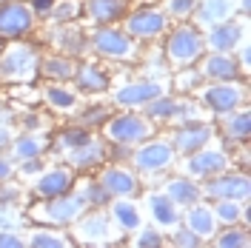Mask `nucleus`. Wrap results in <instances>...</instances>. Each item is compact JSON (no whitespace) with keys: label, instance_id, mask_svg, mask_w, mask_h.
I'll return each mask as SVG.
<instances>
[{"label":"nucleus","instance_id":"nucleus-15","mask_svg":"<svg viewBox=\"0 0 251 248\" xmlns=\"http://www.w3.org/2000/svg\"><path fill=\"white\" fill-rule=\"evenodd\" d=\"M80 223L77 228H75V237H77L80 243H106L109 240V214H103V211H92V214H80Z\"/></svg>","mask_w":251,"mask_h":248},{"label":"nucleus","instance_id":"nucleus-19","mask_svg":"<svg viewBox=\"0 0 251 248\" xmlns=\"http://www.w3.org/2000/svg\"><path fill=\"white\" fill-rule=\"evenodd\" d=\"M186 228L194 231L200 240H211L217 234V217H214V211L208 205L191 202V208H188V214H186Z\"/></svg>","mask_w":251,"mask_h":248},{"label":"nucleus","instance_id":"nucleus-29","mask_svg":"<svg viewBox=\"0 0 251 248\" xmlns=\"http://www.w3.org/2000/svg\"><path fill=\"white\" fill-rule=\"evenodd\" d=\"M37 72H43V74L51 77V80H72L75 72H77V66H75L72 57H46V60L40 63Z\"/></svg>","mask_w":251,"mask_h":248},{"label":"nucleus","instance_id":"nucleus-2","mask_svg":"<svg viewBox=\"0 0 251 248\" xmlns=\"http://www.w3.org/2000/svg\"><path fill=\"white\" fill-rule=\"evenodd\" d=\"M83 208H86L83 194L66 191L60 197H49V202L37 205V208L31 211V217L40 220V223H51V225H66V223H75V220L83 214Z\"/></svg>","mask_w":251,"mask_h":248},{"label":"nucleus","instance_id":"nucleus-48","mask_svg":"<svg viewBox=\"0 0 251 248\" xmlns=\"http://www.w3.org/2000/svg\"><path fill=\"white\" fill-rule=\"evenodd\" d=\"M40 157H29V160H23V174H34V171H40Z\"/></svg>","mask_w":251,"mask_h":248},{"label":"nucleus","instance_id":"nucleus-34","mask_svg":"<svg viewBox=\"0 0 251 248\" xmlns=\"http://www.w3.org/2000/svg\"><path fill=\"white\" fill-rule=\"evenodd\" d=\"M26 246H31V248H66L69 240L60 237V234H54V231H34L26 240Z\"/></svg>","mask_w":251,"mask_h":248},{"label":"nucleus","instance_id":"nucleus-5","mask_svg":"<svg viewBox=\"0 0 251 248\" xmlns=\"http://www.w3.org/2000/svg\"><path fill=\"white\" fill-rule=\"evenodd\" d=\"M92 46L97 54L103 57H111V60H131L137 54V49L131 43V34L120 29H111V26H103V29L94 31Z\"/></svg>","mask_w":251,"mask_h":248},{"label":"nucleus","instance_id":"nucleus-17","mask_svg":"<svg viewBox=\"0 0 251 248\" xmlns=\"http://www.w3.org/2000/svg\"><path fill=\"white\" fill-rule=\"evenodd\" d=\"M72 186H75L72 171L69 169H51V171H43V174L37 177L34 191L49 200V197H60V194H66V191H72Z\"/></svg>","mask_w":251,"mask_h":248},{"label":"nucleus","instance_id":"nucleus-52","mask_svg":"<svg viewBox=\"0 0 251 248\" xmlns=\"http://www.w3.org/2000/svg\"><path fill=\"white\" fill-rule=\"evenodd\" d=\"M0 3H6V0H0Z\"/></svg>","mask_w":251,"mask_h":248},{"label":"nucleus","instance_id":"nucleus-35","mask_svg":"<svg viewBox=\"0 0 251 248\" xmlns=\"http://www.w3.org/2000/svg\"><path fill=\"white\" fill-rule=\"evenodd\" d=\"M83 194V200H86V205H92V208H100V205H106V202L111 200V194L103 188V183L97 180V183H89V186L80 191Z\"/></svg>","mask_w":251,"mask_h":248},{"label":"nucleus","instance_id":"nucleus-51","mask_svg":"<svg viewBox=\"0 0 251 248\" xmlns=\"http://www.w3.org/2000/svg\"><path fill=\"white\" fill-rule=\"evenodd\" d=\"M240 9H243V12L249 15V0H240Z\"/></svg>","mask_w":251,"mask_h":248},{"label":"nucleus","instance_id":"nucleus-26","mask_svg":"<svg viewBox=\"0 0 251 248\" xmlns=\"http://www.w3.org/2000/svg\"><path fill=\"white\" fill-rule=\"evenodd\" d=\"M226 137L231 140V143H249L251 137V117H249V111H228V117H226Z\"/></svg>","mask_w":251,"mask_h":248},{"label":"nucleus","instance_id":"nucleus-30","mask_svg":"<svg viewBox=\"0 0 251 248\" xmlns=\"http://www.w3.org/2000/svg\"><path fill=\"white\" fill-rule=\"evenodd\" d=\"M211 240L220 248H249L251 246V237L246 234V228H237V223H234V228H228V231H223V234L217 231Z\"/></svg>","mask_w":251,"mask_h":248},{"label":"nucleus","instance_id":"nucleus-21","mask_svg":"<svg viewBox=\"0 0 251 248\" xmlns=\"http://www.w3.org/2000/svg\"><path fill=\"white\" fill-rule=\"evenodd\" d=\"M166 197L174 205H191V202H200L203 197V188L197 186L191 177H174L166 183Z\"/></svg>","mask_w":251,"mask_h":248},{"label":"nucleus","instance_id":"nucleus-50","mask_svg":"<svg viewBox=\"0 0 251 248\" xmlns=\"http://www.w3.org/2000/svg\"><path fill=\"white\" fill-rule=\"evenodd\" d=\"M240 60H243V66H249V43L240 49Z\"/></svg>","mask_w":251,"mask_h":248},{"label":"nucleus","instance_id":"nucleus-27","mask_svg":"<svg viewBox=\"0 0 251 248\" xmlns=\"http://www.w3.org/2000/svg\"><path fill=\"white\" fill-rule=\"evenodd\" d=\"M75 80H77V86L83 92H106L109 89V77H106V72L103 69H97V66H83L75 72Z\"/></svg>","mask_w":251,"mask_h":248},{"label":"nucleus","instance_id":"nucleus-42","mask_svg":"<svg viewBox=\"0 0 251 248\" xmlns=\"http://www.w3.org/2000/svg\"><path fill=\"white\" fill-rule=\"evenodd\" d=\"M20 223V214H17L12 205H0V228H15Z\"/></svg>","mask_w":251,"mask_h":248},{"label":"nucleus","instance_id":"nucleus-7","mask_svg":"<svg viewBox=\"0 0 251 248\" xmlns=\"http://www.w3.org/2000/svg\"><path fill=\"white\" fill-rule=\"evenodd\" d=\"M203 103H205V109L217 111V114H228V111L240 109L246 103V89L234 86V80H228V83H211L203 92Z\"/></svg>","mask_w":251,"mask_h":248},{"label":"nucleus","instance_id":"nucleus-43","mask_svg":"<svg viewBox=\"0 0 251 248\" xmlns=\"http://www.w3.org/2000/svg\"><path fill=\"white\" fill-rule=\"evenodd\" d=\"M174 243H177V246L194 248V246H200L203 240H200V237H197L194 231H188V228H180V231H174Z\"/></svg>","mask_w":251,"mask_h":248},{"label":"nucleus","instance_id":"nucleus-4","mask_svg":"<svg viewBox=\"0 0 251 248\" xmlns=\"http://www.w3.org/2000/svg\"><path fill=\"white\" fill-rule=\"evenodd\" d=\"M166 51H169L172 63L188 66V63H194V60L203 57L205 37L200 34V29H194V26H180V29L172 31V37H169V43H166Z\"/></svg>","mask_w":251,"mask_h":248},{"label":"nucleus","instance_id":"nucleus-8","mask_svg":"<svg viewBox=\"0 0 251 248\" xmlns=\"http://www.w3.org/2000/svg\"><path fill=\"white\" fill-rule=\"evenodd\" d=\"M31 26H34V12L29 6L15 0L0 3V37H20L31 31Z\"/></svg>","mask_w":251,"mask_h":248},{"label":"nucleus","instance_id":"nucleus-41","mask_svg":"<svg viewBox=\"0 0 251 248\" xmlns=\"http://www.w3.org/2000/svg\"><path fill=\"white\" fill-rule=\"evenodd\" d=\"M26 240L17 237L15 228H0V248H23Z\"/></svg>","mask_w":251,"mask_h":248},{"label":"nucleus","instance_id":"nucleus-39","mask_svg":"<svg viewBox=\"0 0 251 248\" xmlns=\"http://www.w3.org/2000/svg\"><path fill=\"white\" fill-rule=\"evenodd\" d=\"M80 12V6L77 3H72V0H66V3H54L51 6V20H57V23H63V20H69V17H77Z\"/></svg>","mask_w":251,"mask_h":248},{"label":"nucleus","instance_id":"nucleus-24","mask_svg":"<svg viewBox=\"0 0 251 248\" xmlns=\"http://www.w3.org/2000/svg\"><path fill=\"white\" fill-rule=\"evenodd\" d=\"M183 111H186V103L169 97L166 92L146 103V117H149V120H174V117H180Z\"/></svg>","mask_w":251,"mask_h":248},{"label":"nucleus","instance_id":"nucleus-10","mask_svg":"<svg viewBox=\"0 0 251 248\" xmlns=\"http://www.w3.org/2000/svg\"><path fill=\"white\" fill-rule=\"evenodd\" d=\"M228 169V157L223 149H197L194 154H188V163H186V171L191 177H211V174H220V171Z\"/></svg>","mask_w":251,"mask_h":248},{"label":"nucleus","instance_id":"nucleus-16","mask_svg":"<svg viewBox=\"0 0 251 248\" xmlns=\"http://www.w3.org/2000/svg\"><path fill=\"white\" fill-rule=\"evenodd\" d=\"M240 74V63L228 54V51H214L208 54L203 63V77L214 80V83H228V80H237Z\"/></svg>","mask_w":251,"mask_h":248},{"label":"nucleus","instance_id":"nucleus-49","mask_svg":"<svg viewBox=\"0 0 251 248\" xmlns=\"http://www.w3.org/2000/svg\"><path fill=\"white\" fill-rule=\"evenodd\" d=\"M9 177H12V166L0 157V183H3V180H9Z\"/></svg>","mask_w":251,"mask_h":248},{"label":"nucleus","instance_id":"nucleus-22","mask_svg":"<svg viewBox=\"0 0 251 248\" xmlns=\"http://www.w3.org/2000/svg\"><path fill=\"white\" fill-rule=\"evenodd\" d=\"M69 154V163L75 166V169H89V166H97V163H103V157H106V146L100 143V140H86L83 146L77 149H72V151H66Z\"/></svg>","mask_w":251,"mask_h":248},{"label":"nucleus","instance_id":"nucleus-36","mask_svg":"<svg viewBox=\"0 0 251 248\" xmlns=\"http://www.w3.org/2000/svg\"><path fill=\"white\" fill-rule=\"evenodd\" d=\"M86 140H92V134L86 131V128H66V131H60V137H57V143H60V149H66V151H72V149H77V146H83Z\"/></svg>","mask_w":251,"mask_h":248},{"label":"nucleus","instance_id":"nucleus-9","mask_svg":"<svg viewBox=\"0 0 251 248\" xmlns=\"http://www.w3.org/2000/svg\"><path fill=\"white\" fill-rule=\"evenodd\" d=\"M174 163V146L169 143H143L140 149L134 151V166L143 174H157V171L172 169Z\"/></svg>","mask_w":251,"mask_h":248},{"label":"nucleus","instance_id":"nucleus-31","mask_svg":"<svg viewBox=\"0 0 251 248\" xmlns=\"http://www.w3.org/2000/svg\"><path fill=\"white\" fill-rule=\"evenodd\" d=\"M46 100L54 106V109H63V111H69V109L77 106V94L69 92V89H63V86H49L46 89Z\"/></svg>","mask_w":251,"mask_h":248},{"label":"nucleus","instance_id":"nucleus-6","mask_svg":"<svg viewBox=\"0 0 251 248\" xmlns=\"http://www.w3.org/2000/svg\"><path fill=\"white\" fill-rule=\"evenodd\" d=\"M205 197L211 200H246L249 197V177L246 174H211L203 188Z\"/></svg>","mask_w":251,"mask_h":248},{"label":"nucleus","instance_id":"nucleus-23","mask_svg":"<svg viewBox=\"0 0 251 248\" xmlns=\"http://www.w3.org/2000/svg\"><path fill=\"white\" fill-rule=\"evenodd\" d=\"M86 12H89V17H92V23L106 26V23H114V20L123 17L126 0H89Z\"/></svg>","mask_w":251,"mask_h":248},{"label":"nucleus","instance_id":"nucleus-11","mask_svg":"<svg viewBox=\"0 0 251 248\" xmlns=\"http://www.w3.org/2000/svg\"><path fill=\"white\" fill-rule=\"evenodd\" d=\"M163 29H166V15L157 9H140V12L128 15V20H126V31L131 37H143V40L157 37Z\"/></svg>","mask_w":251,"mask_h":248},{"label":"nucleus","instance_id":"nucleus-40","mask_svg":"<svg viewBox=\"0 0 251 248\" xmlns=\"http://www.w3.org/2000/svg\"><path fill=\"white\" fill-rule=\"evenodd\" d=\"M134 246L157 248V246H163V237H160V231H154V228H143V231L137 234V240H134Z\"/></svg>","mask_w":251,"mask_h":248},{"label":"nucleus","instance_id":"nucleus-20","mask_svg":"<svg viewBox=\"0 0 251 248\" xmlns=\"http://www.w3.org/2000/svg\"><path fill=\"white\" fill-rule=\"evenodd\" d=\"M234 15V0H203L194 6V17L200 26H214Z\"/></svg>","mask_w":251,"mask_h":248},{"label":"nucleus","instance_id":"nucleus-44","mask_svg":"<svg viewBox=\"0 0 251 248\" xmlns=\"http://www.w3.org/2000/svg\"><path fill=\"white\" fill-rule=\"evenodd\" d=\"M54 3H57V0H31V3H29V9L34 12V15H49Z\"/></svg>","mask_w":251,"mask_h":248},{"label":"nucleus","instance_id":"nucleus-13","mask_svg":"<svg viewBox=\"0 0 251 248\" xmlns=\"http://www.w3.org/2000/svg\"><path fill=\"white\" fill-rule=\"evenodd\" d=\"M163 92L166 89L160 83H154V80H140V83H126V86H120L114 92V100L120 106H146L149 100L160 97Z\"/></svg>","mask_w":251,"mask_h":248},{"label":"nucleus","instance_id":"nucleus-28","mask_svg":"<svg viewBox=\"0 0 251 248\" xmlns=\"http://www.w3.org/2000/svg\"><path fill=\"white\" fill-rule=\"evenodd\" d=\"M111 217L117 220V225L126 228V231L140 228V211H137V205H134V202H128L126 197H117L114 208H111Z\"/></svg>","mask_w":251,"mask_h":248},{"label":"nucleus","instance_id":"nucleus-32","mask_svg":"<svg viewBox=\"0 0 251 248\" xmlns=\"http://www.w3.org/2000/svg\"><path fill=\"white\" fill-rule=\"evenodd\" d=\"M40 151H43V143L37 134H23V137L15 140V157H20V160L40 157Z\"/></svg>","mask_w":251,"mask_h":248},{"label":"nucleus","instance_id":"nucleus-33","mask_svg":"<svg viewBox=\"0 0 251 248\" xmlns=\"http://www.w3.org/2000/svg\"><path fill=\"white\" fill-rule=\"evenodd\" d=\"M214 217H217V223L234 225L237 220L243 217V205H240V200H217V205H214Z\"/></svg>","mask_w":251,"mask_h":248},{"label":"nucleus","instance_id":"nucleus-3","mask_svg":"<svg viewBox=\"0 0 251 248\" xmlns=\"http://www.w3.org/2000/svg\"><path fill=\"white\" fill-rule=\"evenodd\" d=\"M154 134V125L149 117H140V114H120V117H111L106 123V137L117 146H134V143H143Z\"/></svg>","mask_w":251,"mask_h":248},{"label":"nucleus","instance_id":"nucleus-38","mask_svg":"<svg viewBox=\"0 0 251 248\" xmlns=\"http://www.w3.org/2000/svg\"><path fill=\"white\" fill-rule=\"evenodd\" d=\"M197 0H166V12L172 17H191Z\"/></svg>","mask_w":251,"mask_h":248},{"label":"nucleus","instance_id":"nucleus-47","mask_svg":"<svg viewBox=\"0 0 251 248\" xmlns=\"http://www.w3.org/2000/svg\"><path fill=\"white\" fill-rule=\"evenodd\" d=\"M12 140H15V134H12L6 125H0V151H6V149L12 146Z\"/></svg>","mask_w":251,"mask_h":248},{"label":"nucleus","instance_id":"nucleus-14","mask_svg":"<svg viewBox=\"0 0 251 248\" xmlns=\"http://www.w3.org/2000/svg\"><path fill=\"white\" fill-rule=\"evenodd\" d=\"M208 140H214L211 125H205V123H188V125H183V128L174 134V151L194 154L197 149L208 146Z\"/></svg>","mask_w":251,"mask_h":248},{"label":"nucleus","instance_id":"nucleus-12","mask_svg":"<svg viewBox=\"0 0 251 248\" xmlns=\"http://www.w3.org/2000/svg\"><path fill=\"white\" fill-rule=\"evenodd\" d=\"M240 40H243V26L228 17V20H223V23L208 26L205 49H211V51H231V49H237Z\"/></svg>","mask_w":251,"mask_h":248},{"label":"nucleus","instance_id":"nucleus-1","mask_svg":"<svg viewBox=\"0 0 251 248\" xmlns=\"http://www.w3.org/2000/svg\"><path fill=\"white\" fill-rule=\"evenodd\" d=\"M40 69L37 49L29 43H12L0 54V80L6 83H31Z\"/></svg>","mask_w":251,"mask_h":248},{"label":"nucleus","instance_id":"nucleus-46","mask_svg":"<svg viewBox=\"0 0 251 248\" xmlns=\"http://www.w3.org/2000/svg\"><path fill=\"white\" fill-rule=\"evenodd\" d=\"M17 197H20V191H17V188H0V202H3V205H12Z\"/></svg>","mask_w":251,"mask_h":248},{"label":"nucleus","instance_id":"nucleus-25","mask_svg":"<svg viewBox=\"0 0 251 248\" xmlns=\"http://www.w3.org/2000/svg\"><path fill=\"white\" fill-rule=\"evenodd\" d=\"M149 208H151V217L157 220V225H163V228H174L180 223V211L166 194H151Z\"/></svg>","mask_w":251,"mask_h":248},{"label":"nucleus","instance_id":"nucleus-37","mask_svg":"<svg viewBox=\"0 0 251 248\" xmlns=\"http://www.w3.org/2000/svg\"><path fill=\"white\" fill-rule=\"evenodd\" d=\"M60 49H66L69 54H80L86 49V37L80 34V29L75 26H66V34L60 37Z\"/></svg>","mask_w":251,"mask_h":248},{"label":"nucleus","instance_id":"nucleus-45","mask_svg":"<svg viewBox=\"0 0 251 248\" xmlns=\"http://www.w3.org/2000/svg\"><path fill=\"white\" fill-rule=\"evenodd\" d=\"M103 117H109V111L106 109H89L83 114V123H100Z\"/></svg>","mask_w":251,"mask_h":248},{"label":"nucleus","instance_id":"nucleus-18","mask_svg":"<svg viewBox=\"0 0 251 248\" xmlns=\"http://www.w3.org/2000/svg\"><path fill=\"white\" fill-rule=\"evenodd\" d=\"M100 183L109 191L111 197H131L137 194V177L128 169H120V166H111L100 174Z\"/></svg>","mask_w":251,"mask_h":248}]
</instances>
